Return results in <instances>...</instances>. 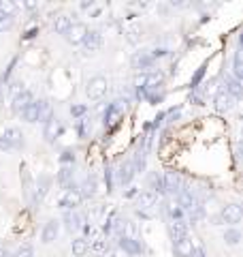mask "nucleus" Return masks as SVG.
I'll list each match as a JSON object with an SVG mask.
<instances>
[{
	"label": "nucleus",
	"mask_w": 243,
	"mask_h": 257,
	"mask_svg": "<svg viewBox=\"0 0 243 257\" xmlns=\"http://www.w3.org/2000/svg\"><path fill=\"white\" fill-rule=\"evenodd\" d=\"M239 240H241V231L239 229H234V227H230V229H226L224 231V242L226 244H239Z\"/></svg>",
	"instance_id": "nucleus-32"
},
{
	"label": "nucleus",
	"mask_w": 243,
	"mask_h": 257,
	"mask_svg": "<svg viewBox=\"0 0 243 257\" xmlns=\"http://www.w3.org/2000/svg\"><path fill=\"white\" fill-rule=\"evenodd\" d=\"M202 216H205V208H202V204L198 202V204L190 210V223H198V221L202 219Z\"/></svg>",
	"instance_id": "nucleus-34"
},
{
	"label": "nucleus",
	"mask_w": 243,
	"mask_h": 257,
	"mask_svg": "<svg viewBox=\"0 0 243 257\" xmlns=\"http://www.w3.org/2000/svg\"><path fill=\"white\" fill-rule=\"evenodd\" d=\"M84 202V197H81V193L79 189H66V193H64V197L60 199V206L62 208H66V210H75V208Z\"/></svg>",
	"instance_id": "nucleus-11"
},
{
	"label": "nucleus",
	"mask_w": 243,
	"mask_h": 257,
	"mask_svg": "<svg viewBox=\"0 0 243 257\" xmlns=\"http://www.w3.org/2000/svg\"><path fill=\"white\" fill-rule=\"evenodd\" d=\"M24 7H26V9H36V3H24Z\"/></svg>",
	"instance_id": "nucleus-43"
},
{
	"label": "nucleus",
	"mask_w": 243,
	"mask_h": 257,
	"mask_svg": "<svg viewBox=\"0 0 243 257\" xmlns=\"http://www.w3.org/2000/svg\"><path fill=\"white\" fill-rule=\"evenodd\" d=\"M168 227H171V234H173V238H177V236H190L188 234V221H171L168 223Z\"/></svg>",
	"instance_id": "nucleus-26"
},
{
	"label": "nucleus",
	"mask_w": 243,
	"mask_h": 257,
	"mask_svg": "<svg viewBox=\"0 0 243 257\" xmlns=\"http://www.w3.org/2000/svg\"><path fill=\"white\" fill-rule=\"evenodd\" d=\"M232 73H234V79H239L241 82V77H243V64H241V52L237 50L232 56Z\"/></svg>",
	"instance_id": "nucleus-30"
},
{
	"label": "nucleus",
	"mask_w": 243,
	"mask_h": 257,
	"mask_svg": "<svg viewBox=\"0 0 243 257\" xmlns=\"http://www.w3.org/2000/svg\"><path fill=\"white\" fill-rule=\"evenodd\" d=\"M22 92H26V86H24V82H20V79H15V82L9 84V96L11 99H18V96Z\"/></svg>",
	"instance_id": "nucleus-33"
},
{
	"label": "nucleus",
	"mask_w": 243,
	"mask_h": 257,
	"mask_svg": "<svg viewBox=\"0 0 243 257\" xmlns=\"http://www.w3.org/2000/svg\"><path fill=\"white\" fill-rule=\"evenodd\" d=\"M72 26V20H70V15L66 13H60V15H56V20L52 24V30L56 32V35H66V30Z\"/></svg>",
	"instance_id": "nucleus-17"
},
{
	"label": "nucleus",
	"mask_w": 243,
	"mask_h": 257,
	"mask_svg": "<svg viewBox=\"0 0 243 257\" xmlns=\"http://www.w3.org/2000/svg\"><path fill=\"white\" fill-rule=\"evenodd\" d=\"M50 184H52V178H47V176H40L38 182H36V193H34V197H32V202H40V199L45 197V193L47 189H50Z\"/></svg>",
	"instance_id": "nucleus-23"
},
{
	"label": "nucleus",
	"mask_w": 243,
	"mask_h": 257,
	"mask_svg": "<svg viewBox=\"0 0 243 257\" xmlns=\"http://www.w3.org/2000/svg\"><path fill=\"white\" fill-rule=\"evenodd\" d=\"M173 246H175L177 257H190L194 251V240L190 236H177L173 238Z\"/></svg>",
	"instance_id": "nucleus-7"
},
{
	"label": "nucleus",
	"mask_w": 243,
	"mask_h": 257,
	"mask_svg": "<svg viewBox=\"0 0 243 257\" xmlns=\"http://www.w3.org/2000/svg\"><path fill=\"white\" fill-rule=\"evenodd\" d=\"M164 212L168 214V219H171V221H182V219H184V210H182L180 206H177L175 197H168V199H166Z\"/></svg>",
	"instance_id": "nucleus-21"
},
{
	"label": "nucleus",
	"mask_w": 243,
	"mask_h": 257,
	"mask_svg": "<svg viewBox=\"0 0 243 257\" xmlns=\"http://www.w3.org/2000/svg\"><path fill=\"white\" fill-rule=\"evenodd\" d=\"M214 105H216V111H220V114H226V111H230L232 105H234V99L224 90V88H220V90L216 92V99H214Z\"/></svg>",
	"instance_id": "nucleus-8"
},
{
	"label": "nucleus",
	"mask_w": 243,
	"mask_h": 257,
	"mask_svg": "<svg viewBox=\"0 0 243 257\" xmlns=\"http://www.w3.org/2000/svg\"><path fill=\"white\" fill-rule=\"evenodd\" d=\"M43 103H45V101H32L30 105L22 111L24 120H26V122H38L40 114H43Z\"/></svg>",
	"instance_id": "nucleus-13"
},
{
	"label": "nucleus",
	"mask_w": 243,
	"mask_h": 257,
	"mask_svg": "<svg viewBox=\"0 0 243 257\" xmlns=\"http://www.w3.org/2000/svg\"><path fill=\"white\" fill-rule=\"evenodd\" d=\"M158 204V195L152 191H143L139 193V197H136V206L141 208V210H148V208H154Z\"/></svg>",
	"instance_id": "nucleus-18"
},
{
	"label": "nucleus",
	"mask_w": 243,
	"mask_h": 257,
	"mask_svg": "<svg viewBox=\"0 0 243 257\" xmlns=\"http://www.w3.org/2000/svg\"><path fill=\"white\" fill-rule=\"evenodd\" d=\"M81 45H84L86 52H90V54L98 52L100 45H102V35L98 30H88V35H86V39H84V43Z\"/></svg>",
	"instance_id": "nucleus-12"
},
{
	"label": "nucleus",
	"mask_w": 243,
	"mask_h": 257,
	"mask_svg": "<svg viewBox=\"0 0 243 257\" xmlns=\"http://www.w3.org/2000/svg\"><path fill=\"white\" fill-rule=\"evenodd\" d=\"M130 62H132V69H139V71H141V69H150L156 60L152 58V54H150L148 50H141V52H136V54L132 56Z\"/></svg>",
	"instance_id": "nucleus-15"
},
{
	"label": "nucleus",
	"mask_w": 243,
	"mask_h": 257,
	"mask_svg": "<svg viewBox=\"0 0 243 257\" xmlns=\"http://www.w3.org/2000/svg\"><path fill=\"white\" fill-rule=\"evenodd\" d=\"M11 26H13V18H4V15H0V32L9 30Z\"/></svg>",
	"instance_id": "nucleus-36"
},
{
	"label": "nucleus",
	"mask_w": 243,
	"mask_h": 257,
	"mask_svg": "<svg viewBox=\"0 0 243 257\" xmlns=\"http://www.w3.org/2000/svg\"><path fill=\"white\" fill-rule=\"evenodd\" d=\"M70 248H72V255L75 257H84L88 251H90V242H88L86 238H75L72 240V244H70Z\"/></svg>",
	"instance_id": "nucleus-25"
},
{
	"label": "nucleus",
	"mask_w": 243,
	"mask_h": 257,
	"mask_svg": "<svg viewBox=\"0 0 243 257\" xmlns=\"http://www.w3.org/2000/svg\"><path fill=\"white\" fill-rule=\"evenodd\" d=\"M107 77H102V75H94L88 79V84H86V94H88V99L90 101H100L104 94H107Z\"/></svg>",
	"instance_id": "nucleus-1"
},
{
	"label": "nucleus",
	"mask_w": 243,
	"mask_h": 257,
	"mask_svg": "<svg viewBox=\"0 0 243 257\" xmlns=\"http://www.w3.org/2000/svg\"><path fill=\"white\" fill-rule=\"evenodd\" d=\"M64 221H66V227L72 231V229H81L84 227V219L75 212V210H66V214H64Z\"/></svg>",
	"instance_id": "nucleus-24"
},
{
	"label": "nucleus",
	"mask_w": 243,
	"mask_h": 257,
	"mask_svg": "<svg viewBox=\"0 0 243 257\" xmlns=\"http://www.w3.org/2000/svg\"><path fill=\"white\" fill-rule=\"evenodd\" d=\"M162 182H164V195H171V197H177V193L184 189L182 176L175 174V172H164L162 174Z\"/></svg>",
	"instance_id": "nucleus-2"
},
{
	"label": "nucleus",
	"mask_w": 243,
	"mask_h": 257,
	"mask_svg": "<svg viewBox=\"0 0 243 257\" xmlns=\"http://www.w3.org/2000/svg\"><path fill=\"white\" fill-rule=\"evenodd\" d=\"M175 202H177V206H180L182 210H188V212H190L192 208L198 204V199H196V195L192 193V189H186V187H184L180 193H177Z\"/></svg>",
	"instance_id": "nucleus-9"
},
{
	"label": "nucleus",
	"mask_w": 243,
	"mask_h": 257,
	"mask_svg": "<svg viewBox=\"0 0 243 257\" xmlns=\"http://www.w3.org/2000/svg\"><path fill=\"white\" fill-rule=\"evenodd\" d=\"M162 82H164V75L162 73H145V84L143 88L148 92H156L158 88L162 86Z\"/></svg>",
	"instance_id": "nucleus-20"
},
{
	"label": "nucleus",
	"mask_w": 243,
	"mask_h": 257,
	"mask_svg": "<svg viewBox=\"0 0 243 257\" xmlns=\"http://www.w3.org/2000/svg\"><path fill=\"white\" fill-rule=\"evenodd\" d=\"M126 99L124 101H116V103H111V105L107 107V114H104V126H113V124H118V120L122 118V114H124V109H126Z\"/></svg>",
	"instance_id": "nucleus-4"
},
{
	"label": "nucleus",
	"mask_w": 243,
	"mask_h": 257,
	"mask_svg": "<svg viewBox=\"0 0 243 257\" xmlns=\"http://www.w3.org/2000/svg\"><path fill=\"white\" fill-rule=\"evenodd\" d=\"M70 178H72V165H62V170L58 174V182L64 189H70Z\"/></svg>",
	"instance_id": "nucleus-27"
},
{
	"label": "nucleus",
	"mask_w": 243,
	"mask_h": 257,
	"mask_svg": "<svg viewBox=\"0 0 243 257\" xmlns=\"http://www.w3.org/2000/svg\"><path fill=\"white\" fill-rule=\"evenodd\" d=\"M0 257H13V253L9 251V248H4V246H0Z\"/></svg>",
	"instance_id": "nucleus-42"
},
{
	"label": "nucleus",
	"mask_w": 243,
	"mask_h": 257,
	"mask_svg": "<svg viewBox=\"0 0 243 257\" xmlns=\"http://www.w3.org/2000/svg\"><path fill=\"white\" fill-rule=\"evenodd\" d=\"M118 244H120L122 251L128 253V255H139V253H143V244H141V240H136V238L122 236V238H118Z\"/></svg>",
	"instance_id": "nucleus-10"
},
{
	"label": "nucleus",
	"mask_w": 243,
	"mask_h": 257,
	"mask_svg": "<svg viewBox=\"0 0 243 257\" xmlns=\"http://www.w3.org/2000/svg\"><path fill=\"white\" fill-rule=\"evenodd\" d=\"M15 13H18V5L11 3V0H0V15H4V18H13Z\"/></svg>",
	"instance_id": "nucleus-29"
},
{
	"label": "nucleus",
	"mask_w": 243,
	"mask_h": 257,
	"mask_svg": "<svg viewBox=\"0 0 243 257\" xmlns=\"http://www.w3.org/2000/svg\"><path fill=\"white\" fill-rule=\"evenodd\" d=\"M88 35V26L86 24H72V26L66 30V35H64V39L70 43V45H81L84 43V39Z\"/></svg>",
	"instance_id": "nucleus-6"
},
{
	"label": "nucleus",
	"mask_w": 243,
	"mask_h": 257,
	"mask_svg": "<svg viewBox=\"0 0 243 257\" xmlns=\"http://www.w3.org/2000/svg\"><path fill=\"white\" fill-rule=\"evenodd\" d=\"M79 193H81V197H94L96 195V180L94 178H88Z\"/></svg>",
	"instance_id": "nucleus-31"
},
{
	"label": "nucleus",
	"mask_w": 243,
	"mask_h": 257,
	"mask_svg": "<svg viewBox=\"0 0 243 257\" xmlns=\"http://www.w3.org/2000/svg\"><path fill=\"white\" fill-rule=\"evenodd\" d=\"M100 257H118V255H116V253H113V251H104V253H102Z\"/></svg>",
	"instance_id": "nucleus-44"
},
{
	"label": "nucleus",
	"mask_w": 243,
	"mask_h": 257,
	"mask_svg": "<svg viewBox=\"0 0 243 257\" xmlns=\"http://www.w3.org/2000/svg\"><path fill=\"white\" fill-rule=\"evenodd\" d=\"M22 142H24V135H22L20 128H15V126L6 128V131L0 135V148H2V150L18 148V146H22Z\"/></svg>",
	"instance_id": "nucleus-3"
},
{
	"label": "nucleus",
	"mask_w": 243,
	"mask_h": 257,
	"mask_svg": "<svg viewBox=\"0 0 243 257\" xmlns=\"http://www.w3.org/2000/svg\"><path fill=\"white\" fill-rule=\"evenodd\" d=\"M60 131H62V124H60V120L56 118V116H52L50 120L45 122V128H43V135H45V140L50 142V144H54L56 142V138L60 135Z\"/></svg>",
	"instance_id": "nucleus-14"
},
{
	"label": "nucleus",
	"mask_w": 243,
	"mask_h": 257,
	"mask_svg": "<svg viewBox=\"0 0 243 257\" xmlns=\"http://www.w3.org/2000/svg\"><path fill=\"white\" fill-rule=\"evenodd\" d=\"M190 257H207L205 255V248H202V246H194V251H192Z\"/></svg>",
	"instance_id": "nucleus-40"
},
{
	"label": "nucleus",
	"mask_w": 243,
	"mask_h": 257,
	"mask_svg": "<svg viewBox=\"0 0 243 257\" xmlns=\"http://www.w3.org/2000/svg\"><path fill=\"white\" fill-rule=\"evenodd\" d=\"M84 111H86V107H84V105H77V107H72V109H70V114H72V116H81Z\"/></svg>",
	"instance_id": "nucleus-41"
},
{
	"label": "nucleus",
	"mask_w": 243,
	"mask_h": 257,
	"mask_svg": "<svg viewBox=\"0 0 243 257\" xmlns=\"http://www.w3.org/2000/svg\"><path fill=\"white\" fill-rule=\"evenodd\" d=\"M32 101H34V99H32V92H30V90H26V92H22V94L18 96V99H13L11 109L15 111V114H22V111L26 109Z\"/></svg>",
	"instance_id": "nucleus-19"
},
{
	"label": "nucleus",
	"mask_w": 243,
	"mask_h": 257,
	"mask_svg": "<svg viewBox=\"0 0 243 257\" xmlns=\"http://www.w3.org/2000/svg\"><path fill=\"white\" fill-rule=\"evenodd\" d=\"M220 219H222L224 223H228V225L241 223V219H243L241 206H239V204H226V206L222 208V212H220Z\"/></svg>",
	"instance_id": "nucleus-5"
},
{
	"label": "nucleus",
	"mask_w": 243,
	"mask_h": 257,
	"mask_svg": "<svg viewBox=\"0 0 243 257\" xmlns=\"http://www.w3.org/2000/svg\"><path fill=\"white\" fill-rule=\"evenodd\" d=\"M58 234H60V223L52 219V221H47V223H45L43 234H40V240H43L45 244H50V242H54V240L58 238Z\"/></svg>",
	"instance_id": "nucleus-16"
},
{
	"label": "nucleus",
	"mask_w": 243,
	"mask_h": 257,
	"mask_svg": "<svg viewBox=\"0 0 243 257\" xmlns=\"http://www.w3.org/2000/svg\"><path fill=\"white\" fill-rule=\"evenodd\" d=\"M132 176H134V167H132V161H126V163H122L120 165V172H118V178L122 184H128L132 180Z\"/></svg>",
	"instance_id": "nucleus-22"
},
{
	"label": "nucleus",
	"mask_w": 243,
	"mask_h": 257,
	"mask_svg": "<svg viewBox=\"0 0 243 257\" xmlns=\"http://www.w3.org/2000/svg\"><path fill=\"white\" fill-rule=\"evenodd\" d=\"M60 161H62L64 165H66V163H72V161H75V155H72L70 150H64V152H62V157H60Z\"/></svg>",
	"instance_id": "nucleus-37"
},
{
	"label": "nucleus",
	"mask_w": 243,
	"mask_h": 257,
	"mask_svg": "<svg viewBox=\"0 0 243 257\" xmlns=\"http://www.w3.org/2000/svg\"><path fill=\"white\" fill-rule=\"evenodd\" d=\"M32 255H34V248H32L30 244H24L13 253V257H32Z\"/></svg>",
	"instance_id": "nucleus-35"
},
{
	"label": "nucleus",
	"mask_w": 243,
	"mask_h": 257,
	"mask_svg": "<svg viewBox=\"0 0 243 257\" xmlns=\"http://www.w3.org/2000/svg\"><path fill=\"white\" fill-rule=\"evenodd\" d=\"M202 73H205V67H200V69L196 71V75H194V77H192V82H190V86H192V88H196V84L200 82V77H202Z\"/></svg>",
	"instance_id": "nucleus-38"
},
{
	"label": "nucleus",
	"mask_w": 243,
	"mask_h": 257,
	"mask_svg": "<svg viewBox=\"0 0 243 257\" xmlns=\"http://www.w3.org/2000/svg\"><path fill=\"white\" fill-rule=\"evenodd\" d=\"M143 84H145V73H139L134 77V88H136V90H141Z\"/></svg>",
	"instance_id": "nucleus-39"
},
{
	"label": "nucleus",
	"mask_w": 243,
	"mask_h": 257,
	"mask_svg": "<svg viewBox=\"0 0 243 257\" xmlns=\"http://www.w3.org/2000/svg\"><path fill=\"white\" fill-rule=\"evenodd\" d=\"M150 184H152V193H156V195H164V182H162V174H152Z\"/></svg>",
	"instance_id": "nucleus-28"
}]
</instances>
